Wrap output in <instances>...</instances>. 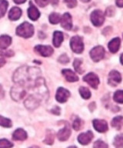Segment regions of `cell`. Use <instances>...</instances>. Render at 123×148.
<instances>
[{
	"label": "cell",
	"instance_id": "cell-27",
	"mask_svg": "<svg viewBox=\"0 0 123 148\" xmlns=\"http://www.w3.org/2000/svg\"><path fill=\"white\" fill-rule=\"evenodd\" d=\"M61 21V16L59 14L53 12L49 16V22L52 24H57Z\"/></svg>",
	"mask_w": 123,
	"mask_h": 148
},
{
	"label": "cell",
	"instance_id": "cell-5",
	"mask_svg": "<svg viewBox=\"0 0 123 148\" xmlns=\"http://www.w3.org/2000/svg\"><path fill=\"white\" fill-rule=\"evenodd\" d=\"M40 101H41V98L37 95H31L25 100L24 104L27 109L33 110L39 106Z\"/></svg>",
	"mask_w": 123,
	"mask_h": 148
},
{
	"label": "cell",
	"instance_id": "cell-36",
	"mask_svg": "<svg viewBox=\"0 0 123 148\" xmlns=\"http://www.w3.org/2000/svg\"><path fill=\"white\" fill-rule=\"evenodd\" d=\"M36 4L40 7H45L49 3L50 0H35Z\"/></svg>",
	"mask_w": 123,
	"mask_h": 148
},
{
	"label": "cell",
	"instance_id": "cell-33",
	"mask_svg": "<svg viewBox=\"0 0 123 148\" xmlns=\"http://www.w3.org/2000/svg\"><path fill=\"white\" fill-rule=\"evenodd\" d=\"M72 127L73 129L75 130H79L81 129L82 127V121L79 118H76L75 121L73 122V124H72Z\"/></svg>",
	"mask_w": 123,
	"mask_h": 148
},
{
	"label": "cell",
	"instance_id": "cell-3",
	"mask_svg": "<svg viewBox=\"0 0 123 148\" xmlns=\"http://www.w3.org/2000/svg\"><path fill=\"white\" fill-rule=\"evenodd\" d=\"M26 90L25 86L20 83H16L14 86H12L11 90V97L16 101H19L26 96Z\"/></svg>",
	"mask_w": 123,
	"mask_h": 148
},
{
	"label": "cell",
	"instance_id": "cell-18",
	"mask_svg": "<svg viewBox=\"0 0 123 148\" xmlns=\"http://www.w3.org/2000/svg\"><path fill=\"white\" fill-rule=\"evenodd\" d=\"M121 40L119 38H115L109 42L108 47H109V51L112 53H116L118 52V49L120 47Z\"/></svg>",
	"mask_w": 123,
	"mask_h": 148
},
{
	"label": "cell",
	"instance_id": "cell-35",
	"mask_svg": "<svg viewBox=\"0 0 123 148\" xmlns=\"http://www.w3.org/2000/svg\"><path fill=\"white\" fill-rule=\"evenodd\" d=\"M65 2L67 5V6L69 8H74L76 6L77 1L76 0H64Z\"/></svg>",
	"mask_w": 123,
	"mask_h": 148
},
{
	"label": "cell",
	"instance_id": "cell-22",
	"mask_svg": "<svg viewBox=\"0 0 123 148\" xmlns=\"http://www.w3.org/2000/svg\"><path fill=\"white\" fill-rule=\"evenodd\" d=\"M63 34L62 32H59V31H56L54 32L53 34V45L56 47H59L61 46V44L63 42Z\"/></svg>",
	"mask_w": 123,
	"mask_h": 148
},
{
	"label": "cell",
	"instance_id": "cell-19",
	"mask_svg": "<svg viewBox=\"0 0 123 148\" xmlns=\"http://www.w3.org/2000/svg\"><path fill=\"white\" fill-rule=\"evenodd\" d=\"M27 138V134L24 130L19 128L16 130H15L12 134V139L14 140H25Z\"/></svg>",
	"mask_w": 123,
	"mask_h": 148
},
{
	"label": "cell",
	"instance_id": "cell-1",
	"mask_svg": "<svg viewBox=\"0 0 123 148\" xmlns=\"http://www.w3.org/2000/svg\"><path fill=\"white\" fill-rule=\"evenodd\" d=\"M40 73V69L35 67H20L14 73L13 80L16 83H20L25 86L29 82L35 80L39 77Z\"/></svg>",
	"mask_w": 123,
	"mask_h": 148
},
{
	"label": "cell",
	"instance_id": "cell-40",
	"mask_svg": "<svg viewBox=\"0 0 123 148\" xmlns=\"http://www.w3.org/2000/svg\"><path fill=\"white\" fill-rule=\"evenodd\" d=\"M5 96V92H4V90L3 89V86L0 85V99H3V97Z\"/></svg>",
	"mask_w": 123,
	"mask_h": 148
},
{
	"label": "cell",
	"instance_id": "cell-30",
	"mask_svg": "<svg viewBox=\"0 0 123 148\" xmlns=\"http://www.w3.org/2000/svg\"><path fill=\"white\" fill-rule=\"evenodd\" d=\"M54 142V133L52 131H48L47 132L46 136L45 139L44 143H47V144H52Z\"/></svg>",
	"mask_w": 123,
	"mask_h": 148
},
{
	"label": "cell",
	"instance_id": "cell-32",
	"mask_svg": "<svg viewBox=\"0 0 123 148\" xmlns=\"http://www.w3.org/2000/svg\"><path fill=\"white\" fill-rule=\"evenodd\" d=\"M13 147V144L7 140L5 139L0 140V147Z\"/></svg>",
	"mask_w": 123,
	"mask_h": 148
},
{
	"label": "cell",
	"instance_id": "cell-31",
	"mask_svg": "<svg viewBox=\"0 0 123 148\" xmlns=\"http://www.w3.org/2000/svg\"><path fill=\"white\" fill-rule=\"evenodd\" d=\"M82 64V60H79V59H75L74 60V63H73V66H74V68L75 69V71L77 73H79V74H82L83 73V70H82L81 69V66Z\"/></svg>",
	"mask_w": 123,
	"mask_h": 148
},
{
	"label": "cell",
	"instance_id": "cell-29",
	"mask_svg": "<svg viewBox=\"0 0 123 148\" xmlns=\"http://www.w3.org/2000/svg\"><path fill=\"white\" fill-rule=\"evenodd\" d=\"M12 125V121L10 119L0 116V126L4 127H11Z\"/></svg>",
	"mask_w": 123,
	"mask_h": 148
},
{
	"label": "cell",
	"instance_id": "cell-21",
	"mask_svg": "<svg viewBox=\"0 0 123 148\" xmlns=\"http://www.w3.org/2000/svg\"><path fill=\"white\" fill-rule=\"evenodd\" d=\"M12 42V38L7 35H3L0 36V48L2 49H5L10 46Z\"/></svg>",
	"mask_w": 123,
	"mask_h": 148
},
{
	"label": "cell",
	"instance_id": "cell-23",
	"mask_svg": "<svg viewBox=\"0 0 123 148\" xmlns=\"http://www.w3.org/2000/svg\"><path fill=\"white\" fill-rule=\"evenodd\" d=\"M123 120L122 116H116L111 120V126L115 128H116L117 130H120L121 127H122V122Z\"/></svg>",
	"mask_w": 123,
	"mask_h": 148
},
{
	"label": "cell",
	"instance_id": "cell-10",
	"mask_svg": "<svg viewBox=\"0 0 123 148\" xmlns=\"http://www.w3.org/2000/svg\"><path fill=\"white\" fill-rule=\"evenodd\" d=\"M35 51L37 53H39V55H41L42 56H44V57L50 56L53 53V49L49 46L39 45V46H36L35 47Z\"/></svg>",
	"mask_w": 123,
	"mask_h": 148
},
{
	"label": "cell",
	"instance_id": "cell-8",
	"mask_svg": "<svg viewBox=\"0 0 123 148\" xmlns=\"http://www.w3.org/2000/svg\"><path fill=\"white\" fill-rule=\"evenodd\" d=\"M83 80L94 89H97L98 86L99 84V79L93 73H89L86 76H84Z\"/></svg>",
	"mask_w": 123,
	"mask_h": 148
},
{
	"label": "cell",
	"instance_id": "cell-37",
	"mask_svg": "<svg viewBox=\"0 0 123 148\" xmlns=\"http://www.w3.org/2000/svg\"><path fill=\"white\" fill-rule=\"evenodd\" d=\"M94 147H108V145L102 140H97L94 143Z\"/></svg>",
	"mask_w": 123,
	"mask_h": 148
},
{
	"label": "cell",
	"instance_id": "cell-26",
	"mask_svg": "<svg viewBox=\"0 0 123 148\" xmlns=\"http://www.w3.org/2000/svg\"><path fill=\"white\" fill-rule=\"evenodd\" d=\"M114 100L118 103H123V90H118L113 96Z\"/></svg>",
	"mask_w": 123,
	"mask_h": 148
},
{
	"label": "cell",
	"instance_id": "cell-2",
	"mask_svg": "<svg viewBox=\"0 0 123 148\" xmlns=\"http://www.w3.org/2000/svg\"><path fill=\"white\" fill-rule=\"evenodd\" d=\"M16 34L24 38H29L34 34V27L30 23L25 22L17 27Z\"/></svg>",
	"mask_w": 123,
	"mask_h": 148
},
{
	"label": "cell",
	"instance_id": "cell-45",
	"mask_svg": "<svg viewBox=\"0 0 123 148\" xmlns=\"http://www.w3.org/2000/svg\"><path fill=\"white\" fill-rule=\"evenodd\" d=\"M81 1L83 2H90L91 0H81Z\"/></svg>",
	"mask_w": 123,
	"mask_h": 148
},
{
	"label": "cell",
	"instance_id": "cell-28",
	"mask_svg": "<svg viewBox=\"0 0 123 148\" xmlns=\"http://www.w3.org/2000/svg\"><path fill=\"white\" fill-rule=\"evenodd\" d=\"M113 143L116 147H123V134L116 136L114 139Z\"/></svg>",
	"mask_w": 123,
	"mask_h": 148
},
{
	"label": "cell",
	"instance_id": "cell-9",
	"mask_svg": "<svg viewBox=\"0 0 123 148\" xmlns=\"http://www.w3.org/2000/svg\"><path fill=\"white\" fill-rule=\"evenodd\" d=\"M108 80H109L108 82H109V85L111 86H116L122 81L121 74L116 70H112L109 73Z\"/></svg>",
	"mask_w": 123,
	"mask_h": 148
},
{
	"label": "cell",
	"instance_id": "cell-4",
	"mask_svg": "<svg viewBox=\"0 0 123 148\" xmlns=\"http://www.w3.org/2000/svg\"><path fill=\"white\" fill-rule=\"evenodd\" d=\"M70 46L72 51L75 53H82L84 49V44L82 37L78 36L72 37L70 41Z\"/></svg>",
	"mask_w": 123,
	"mask_h": 148
},
{
	"label": "cell",
	"instance_id": "cell-6",
	"mask_svg": "<svg viewBox=\"0 0 123 148\" xmlns=\"http://www.w3.org/2000/svg\"><path fill=\"white\" fill-rule=\"evenodd\" d=\"M91 21L95 26H100L105 21L104 13L101 10H95L91 14Z\"/></svg>",
	"mask_w": 123,
	"mask_h": 148
},
{
	"label": "cell",
	"instance_id": "cell-16",
	"mask_svg": "<svg viewBox=\"0 0 123 148\" xmlns=\"http://www.w3.org/2000/svg\"><path fill=\"white\" fill-rule=\"evenodd\" d=\"M28 16L30 19L33 21L37 20L38 18H39L40 12L38 10L36 7L33 4V2H30V7L28 9Z\"/></svg>",
	"mask_w": 123,
	"mask_h": 148
},
{
	"label": "cell",
	"instance_id": "cell-44",
	"mask_svg": "<svg viewBox=\"0 0 123 148\" xmlns=\"http://www.w3.org/2000/svg\"><path fill=\"white\" fill-rule=\"evenodd\" d=\"M120 61H121V63L123 65V53L122 54V56H121V57H120Z\"/></svg>",
	"mask_w": 123,
	"mask_h": 148
},
{
	"label": "cell",
	"instance_id": "cell-15",
	"mask_svg": "<svg viewBox=\"0 0 123 148\" xmlns=\"http://www.w3.org/2000/svg\"><path fill=\"white\" fill-rule=\"evenodd\" d=\"M93 138V134L92 132L88 130L86 133L81 134L78 136V141L79 143H81L82 145H86L91 142V140Z\"/></svg>",
	"mask_w": 123,
	"mask_h": 148
},
{
	"label": "cell",
	"instance_id": "cell-39",
	"mask_svg": "<svg viewBox=\"0 0 123 148\" xmlns=\"http://www.w3.org/2000/svg\"><path fill=\"white\" fill-rule=\"evenodd\" d=\"M51 111H52V113H55V114H56V115L60 114V108H59L58 106H55V108L52 109Z\"/></svg>",
	"mask_w": 123,
	"mask_h": 148
},
{
	"label": "cell",
	"instance_id": "cell-43",
	"mask_svg": "<svg viewBox=\"0 0 123 148\" xmlns=\"http://www.w3.org/2000/svg\"><path fill=\"white\" fill-rule=\"evenodd\" d=\"M26 0H14V2L16 3V4H22L24 2H26Z\"/></svg>",
	"mask_w": 123,
	"mask_h": 148
},
{
	"label": "cell",
	"instance_id": "cell-17",
	"mask_svg": "<svg viewBox=\"0 0 123 148\" xmlns=\"http://www.w3.org/2000/svg\"><path fill=\"white\" fill-rule=\"evenodd\" d=\"M62 73L68 82H76L79 80L78 76H76L75 73H73L71 69H63Z\"/></svg>",
	"mask_w": 123,
	"mask_h": 148
},
{
	"label": "cell",
	"instance_id": "cell-42",
	"mask_svg": "<svg viewBox=\"0 0 123 148\" xmlns=\"http://www.w3.org/2000/svg\"><path fill=\"white\" fill-rule=\"evenodd\" d=\"M5 64V60L3 58H0V68L3 67Z\"/></svg>",
	"mask_w": 123,
	"mask_h": 148
},
{
	"label": "cell",
	"instance_id": "cell-12",
	"mask_svg": "<svg viewBox=\"0 0 123 148\" xmlns=\"http://www.w3.org/2000/svg\"><path fill=\"white\" fill-rule=\"evenodd\" d=\"M70 134H71V128H70V126L69 125V123H66L65 127L58 132L57 136H58V139L60 141H65L69 139V137L70 136Z\"/></svg>",
	"mask_w": 123,
	"mask_h": 148
},
{
	"label": "cell",
	"instance_id": "cell-14",
	"mask_svg": "<svg viewBox=\"0 0 123 148\" xmlns=\"http://www.w3.org/2000/svg\"><path fill=\"white\" fill-rule=\"evenodd\" d=\"M93 127L98 132L105 133L108 130V124L104 120H93Z\"/></svg>",
	"mask_w": 123,
	"mask_h": 148
},
{
	"label": "cell",
	"instance_id": "cell-24",
	"mask_svg": "<svg viewBox=\"0 0 123 148\" xmlns=\"http://www.w3.org/2000/svg\"><path fill=\"white\" fill-rule=\"evenodd\" d=\"M8 5H9V3H8L7 1L0 0V18H2V17L5 16L6 10H7Z\"/></svg>",
	"mask_w": 123,
	"mask_h": 148
},
{
	"label": "cell",
	"instance_id": "cell-34",
	"mask_svg": "<svg viewBox=\"0 0 123 148\" xmlns=\"http://www.w3.org/2000/svg\"><path fill=\"white\" fill-rule=\"evenodd\" d=\"M58 62H61V63H63V64H67L68 62H69V58L68 57L67 55H65V54H63L60 56V57L58 58Z\"/></svg>",
	"mask_w": 123,
	"mask_h": 148
},
{
	"label": "cell",
	"instance_id": "cell-20",
	"mask_svg": "<svg viewBox=\"0 0 123 148\" xmlns=\"http://www.w3.org/2000/svg\"><path fill=\"white\" fill-rule=\"evenodd\" d=\"M22 16V10L18 7H13L9 13V18L12 21L18 20Z\"/></svg>",
	"mask_w": 123,
	"mask_h": 148
},
{
	"label": "cell",
	"instance_id": "cell-25",
	"mask_svg": "<svg viewBox=\"0 0 123 148\" xmlns=\"http://www.w3.org/2000/svg\"><path fill=\"white\" fill-rule=\"evenodd\" d=\"M79 92H80V95L82 96V97L84 98L85 99H88L90 98L91 92L88 88L81 86V87L79 88Z\"/></svg>",
	"mask_w": 123,
	"mask_h": 148
},
{
	"label": "cell",
	"instance_id": "cell-11",
	"mask_svg": "<svg viewBox=\"0 0 123 148\" xmlns=\"http://www.w3.org/2000/svg\"><path fill=\"white\" fill-rule=\"evenodd\" d=\"M69 97L70 92L69 90H65L63 87H59L56 92V99L59 103H65L67 101L68 98Z\"/></svg>",
	"mask_w": 123,
	"mask_h": 148
},
{
	"label": "cell",
	"instance_id": "cell-41",
	"mask_svg": "<svg viewBox=\"0 0 123 148\" xmlns=\"http://www.w3.org/2000/svg\"><path fill=\"white\" fill-rule=\"evenodd\" d=\"M116 5L118 7H123V0H116Z\"/></svg>",
	"mask_w": 123,
	"mask_h": 148
},
{
	"label": "cell",
	"instance_id": "cell-38",
	"mask_svg": "<svg viewBox=\"0 0 123 148\" xmlns=\"http://www.w3.org/2000/svg\"><path fill=\"white\" fill-rule=\"evenodd\" d=\"M0 55L5 56H8V57H10V56H12L14 55V53H13V51H12V50L4 51V52H1V51H0Z\"/></svg>",
	"mask_w": 123,
	"mask_h": 148
},
{
	"label": "cell",
	"instance_id": "cell-7",
	"mask_svg": "<svg viewBox=\"0 0 123 148\" xmlns=\"http://www.w3.org/2000/svg\"><path fill=\"white\" fill-rule=\"evenodd\" d=\"M105 49L101 46H95L90 51V56L94 62H99L104 58Z\"/></svg>",
	"mask_w": 123,
	"mask_h": 148
},
{
	"label": "cell",
	"instance_id": "cell-13",
	"mask_svg": "<svg viewBox=\"0 0 123 148\" xmlns=\"http://www.w3.org/2000/svg\"><path fill=\"white\" fill-rule=\"evenodd\" d=\"M61 25L62 27L64 28L65 29L70 30L72 29V16H70L69 13H65L61 18Z\"/></svg>",
	"mask_w": 123,
	"mask_h": 148
}]
</instances>
